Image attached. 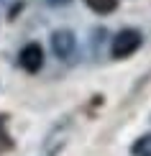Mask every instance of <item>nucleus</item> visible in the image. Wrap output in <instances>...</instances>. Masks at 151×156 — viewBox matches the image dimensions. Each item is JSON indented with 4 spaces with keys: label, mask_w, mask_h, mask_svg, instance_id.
<instances>
[{
    "label": "nucleus",
    "mask_w": 151,
    "mask_h": 156,
    "mask_svg": "<svg viewBox=\"0 0 151 156\" xmlns=\"http://www.w3.org/2000/svg\"><path fill=\"white\" fill-rule=\"evenodd\" d=\"M138 46H141V34L136 28H123V31H118L113 36L110 54H113V59H126V56H131Z\"/></svg>",
    "instance_id": "1"
},
{
    "label": "nucleus",
    "mask_w": 151,
    "mask_h": 156,
    "mask_svg": "<svg viewBox=\"0 0 151 156\" xmlns=\"http://www.w3.org/2000/svg\"><path fill=\"white\" fill-rule=\"evenodd\" d=\"M3 118H5V115H0V151H5V148L13 146V141H10L8 136H5V131H3V123H5Z\"/></svg>",
    "instance_id": "6"
},
{
    "label": "nucleus",
    "mask_w": 151,
    "mask_h": 156,
    "mask_svg": "<svg viewBox=\"0 0 151 156\" xmlns=\"http://www.w3.org/2000/svg\"><path fill=\"white\" fill-rule=\"evenodd\" d=\"M131 154H133V156H151V133L149 136H141V138L131 146Z\"/></svg>",
    "instance_id": "5"
},
{
    "label": "nucleus",
    "mask_w": 151,
    "mask_h": 156,
    "mask_svg": "<svg viewBox=\"0 0 151 156\" xmlns=\"http://www.w3.org/2000/svg\"><path fill=\"white\" fill-rule=\"evenodd\" d=\"M46 3H49V5H67L69 0H46Z\"/></svg>",
    "instance_id": "7"
},
{
    "label": "nucleus",
    "mask_w": 151,
    "mask_h": 156,
    "mask_svg": "<svg viewBox=\"0 0 151 156\" xmlns=\"http://www.w3.org/2000/svg\"><path fill=\"white\" fill-rule=\"evenodd\" d=\"M51 49H54V54L59 59H69V56L74 54V49H77L74 34H72V31H56V34L51 36Z\"/></svg>",
    "instance_id": "3"
},
{
    "label": "nucleus",
    "mask_w": 151,
    "mask_h": 156,
    "mask_svg": "<svg viewBox=\"0 0 151 156\" xmlns=\"http://www.w3.org/2000/svg\"><path fill=\"white\" fill-rule=\"evenodd\" d=\"M18 62H21V67L26 69V72L36 74L38 69L44 67V51H41V46H38V44H28V46H23Z\"/></svg>",
    "instance_id": "2"
},
{
    "label": "nucleus",
    "mask_w": 151,
    "mask_h": 156,
    "mask_svg": "<svg viewBox=\"0 0 151 156\" xmlns=\"http://www.w3.org/2000/svg\"><path fill=\"white\" fill-rule=\"evenodd\" d=\"M84 3H87L95 13H100V16H105V13H113V10L118 8V0H84Z\"/></svg>",
    "instance_id": "4"
}]
</instances>
